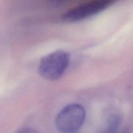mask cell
Wrapping results in <instances>:
<instances>
[{
    "label": "cell",
    "mask_w": 133,
    "mask_h": 133,
    "mask_svg": "<svg viewBox=\"0 0 133 133\" xmlns=\"http://www.w3.org/2000/svg\"><path fill=\"white\" fill-rule=\"evenodd\" d=\"M70 59V55L62 50L55 51L44 56L38 65L39 75L50 81L58 80L67 70Z\"/></svg>",
    "instance_id": "cell-1"
},
{
    "label": "cell",
    "mask_w": 133,
    "mask_h": 133,
    "mask_svg": "<svg viewBox=\"0 0 133 133\" xmlns=\"http://www.w3.org/2000/svg\"><path fill=\"white\" fill-rule=\"evenodd\" d=\"M86 118L84 107L79 104H70L62 109L55 119L57 129L61 132H74L83 126Z\"/></svg>",
    "instance_id": "cell-2"
},
{
    "label": "cell",
    "mask_w": 133,
    "mask_h": 133,
    "mask_svg": "<svg viewBox=\"0 0 133 133\" xmlns=\"http://www.w3.org/2000/svg\"><path fill=\"white\" fill-rule=\"evenodd\" d=\"M113 0H93L81 4L62 15V19L66 23H74L87 19L101 12L112 4Z\"/></svg>",
    "instance_id": "cell-3"
},
{
    "label": "cell",
    "mask_w": 133,
    "mask_h": 133,
    "mask_svg": "<svg viewBox=\"0 0 133 133\" xmlns=\"http://www.w3.org/2000/svg\"><path fill=\"white\" fill-rule=\"evenodd\" d=\"M122 123V116L116 110H110L106 116L105 132L114 133L117 132Z\"/></svg>",
    "instance_id": "cell-4"
},
{
    "label": "cell",
    "mask_w": 133,
    "mask_h": 133,
    "mask_svg": "<svg viewBox=\"0 0 133 133\" xmlns=\"http://www.w3.org/2000/svg\"><path fill=\"white\" fill-rule=\"evenodd\" d=\"M73 0H47L48 5L49 8L57 9L67 5Z\"/></svg>",
    "instance_id": "cell-5"
},
{
    "label": "cell",
    "mask_w": 133,
    "mask_h": 133,
    "mask_svg": "<svg viewBox=\"0 0 133 133\" xmlns=\"http://www.w3.org/2000/svg\"><path fill=\"white\" fill-rule=\"evenodd\" d=\"M36 132L35 130L32 129V128L30 127H23L21 129L18 130V132H22V133H31V132Z\"/></svg>",
    "instance_id": "cell-6"
}]
</instances>
